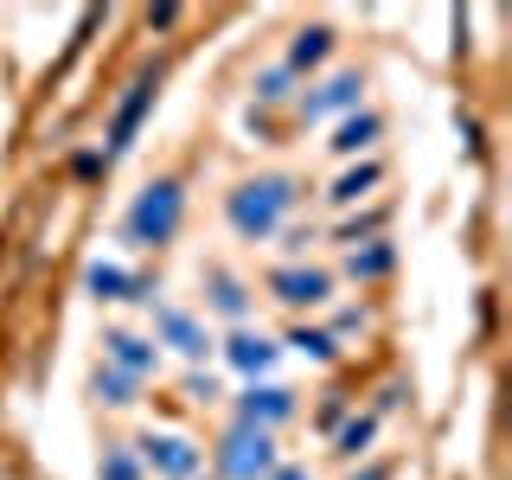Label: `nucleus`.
Instances as JSON below:
<instances>
[{"mask_svg":"<svg viewBox=\"0 0 512 480\" xmlns=\"http://www.w3.org/2000/svg\"><path fill=\"white\" fill-rule=\"evenodd\" d=\"M295 205H301V180H295V173H256V180H237L231 192H224V218H231V231L244 237V244L276 237Z\"/></svg>","mask_w":512,"mask_h":480,"instance_id":"1","label":"nucleus"},{"mask_svg":"<svg viewBox=\"0 0 512 480\" xmlns=\"http://www.w3.org/2000/svg\"><path fill=\"white\" fill-rule=\"evenodd\" d=\"M180 218H186V186L173 180V173H160V180H148V186L135 192L122 231H128V244L160 250V244H173V237H180Z\"/></svg>","mask_w":512,"mask_h":480,"instance_id":"2","label":"nucleus"},{"mask_svg":"<svg viewBox=\"0 0 512 480\" xmlns=\"http://www.w3.org/2000/svg\"><path fill=\"white\" fill-rule=\"evenodd\" d=\"M212 468L218 480H263L276 468V436H263V429H224L218 448H212Z\"/></svg>","mask_w":512,"mask_h":480,"instance_id":"3","label":"nucleus"},{"mask_svg":"<svg viewBox=\"0 0 512 480\" xmlns=\"http://www.w3.org/2000/svg\"><path fill=\"white\" fill-rule=\"evenodd\" d=\"M135 461H141L154 480H199L205 448L192 442V436H180V429H154V436L135 442Z\"/></svg>","mask_w":512,"mask_h":480,"instance_id":"4","label":"nucleus"},{"mask_svg":"<svg viewBox=\"0 0 512 480\" xmlns=\"http://www.w3.org/2000/svg\"><path fill=\"white\" fill-rule=\"evenodd\" d=\"M269 295H276L282 308H295V314L327 308V301H333V269H320V263H282V269H269Z\"/></svg>","mask_w":512,"mask_h":480,"instance_id":"5","label":"nucleus"},{"mask_svg":"<svg viewBox=\"0 0 512 480\" xmlns=\"http://www.w3.org/2000/svg\"><path fill=\"white\" fill-rule=\"evenodd\" d=\"M359 96H365L359 71H333V77H320V84H308V96H301V122H333V116H346V109H359Z\"/></svg>","mask_w":512,"mask_h":480,"instance_id":"6","label":"nucleus"},{"mask_svg":"<svg viewBox=\"0 0 512 480\" xmlns=\"http://www.w3.org/2000/svg\"><path fill=\"white\" fill-rule=\"evenodd\" d=\"M154 84H160V71H135V84L122 90L116 122H109V148H103V160H116V154L135 148V128H141V116H148V103H154Z\"/></svg>","mask_w":512,"mask_h":480,"instance_id":"7","label":"nucleus"},{"mask_svg":"<svg viewBox=\"0 0 512 480\" xmlns=\"http://www.w3.org/2000/svg\"><path fill=\"white\" fill-rule=\"evenodd\" d=\"M288 416H295V391H288V384H250V391L237 397V429H263V436H276Z\"/></svg>","mask_w":512,"mask_h":480,"instance_id":"8","label":"nucleus"},{"mask_svg":"<svg viewBox=\"0 0 512 480\" xmlns=\"http://www.w3.org/2000/svg\"><path fill=\"white\" fill-rule=\"evenodd\" d=\"M154 346H173L186 365L212 359V333H205L186 308H154Z\"/></svg>","mask_w":512,"mask_h":480,"instance_id":"9","label":"nucleus"},{"mask_svg":"<svg viewBox=\"0 0 512 480\" xmlns=\"http://www.w3.org/2000/svg\"><path fill=\"white\" fill-rule=\"evenodd\" d=\"M103 365L141 384V378H148L154 365H160V346H154V340H141V333H128V327H109V333H103Z\"/></svg>","mask_w":512,"mask_h":480,"instance_id":"10","label":"nucleus"},{"mask_svg":"<svg viewBox=\"0 0 512 480\" xmlns=\"http://www.w3.org/2000/svg\"><path fill=\"white\" fill-rule=\"evenodd\" d=\"M276 359H282V346L269 340V333H250V327H237L231 340H224V365H231V372H244L250 384L276 372Z\"/></svg>","mask_w":512,"mask_h":480,"instance_id":"11","label":"nucleus"},{"mask_svg":"<svg viewBox=\"0 0 512 480\" xmlns=\"http://www.w3.org/2000/svg\"><path fill=\"white\" fill-rule=\"evenodd\" d=\"M90 295L96 301H154L148 295V282H141V276H128V269L122 263H90Z\"/></svg>","mask_w":512,"mask_h":480,"instance_id":"12","label":"nucleus"},{"mask_svg":"<svg viewBox=\"0 0 512 480\" xmlns=\"http://www.w3.org/2000/svg\"><path fill=\"white\" fill-rule=\"evenodd\" d=\"M205 308H212V314H224V320H244L250 314V288L244 282H237L231 276V269H205Z\"/></svg>","mask_w":512,"mask_h":480,"instance_id":"13","label":"nucleus"},{"mask_svg":"<svg viewBox=\"0 0 512 480\" xmlns=\"http://www.w3.org/2000/svg\"><path fill=\"white\" fill-rule=\"evenodd\" d=\"M378 135H384V116H372V109H352V116L333 128V154H365Z\"/></svg>","mask_w":512,"mask_h":480,"instance_id":"14","label":"nucleus"},{"mask_svg":"<svg viewBox=\"0 0 512 480\" xmlns=\"http://www.w3.org/2000/svg\"><path fill=\"white\" fill-rule=\"evenodd\" d=\"M333 52V26H301L295 45H288V71H314V64H327Z\"/></svg>","mask_w":512,"mask_h":480,"instance_id":"15","label":"nucleus"},{"mask_svg":"<svg viewBox=\"0 0 512 480\" xmlns=\"http://www.w3.org/2000/svg\"><path fill=\"white\" fill-rule=\"evenodd\" d=\"M391 263H397V250L384 244V237H372L365 250L346 256V276H352V282H378V276H391Z\"/></svg>","mask_w":512,"mask_h":480,"instance_id":"16","label":"nucleus"},{"mask_svg":"<svg viewBox=\"0 0 512 480\" xmlns=\"http://www.w3.org/2000/svg\"><path fill=\"white\" fill-rule=\"evenodd\" d=\"M372 186H384V167H378V160H365V167H346L340 180H333V192H327V199H333V205H359Z\"/></svg>","mask_w":512,"mask_h":480,"instance_id":"17","label":"nucleus"},{"mask_svg":"<svg viewBox=\"0 0 512 480\" xmlns=\"http://www.w3.org/2000/svg\"><path fill=\"white\" fill-rule=\"evenodd\" d=\"M90 391H96V404H109V410H128V404H135V378L109 372V365H103V372L90 378Z\"/></svg>","mask_w":512,"mask_h":480,"instance_id":"18","label":"nucleus"},{"mask_svg":"<svg viewBox=\"0 0 512 480\" xmlns=\"http://www.w3.org/2000/svg\"><path fill=\"white\" fill-rule=\"evenodd\" d=\"M96 480H141V461H135V448H103V461H96Z\"/></svg>","mask_w":512,"mask_h":480,"instance_id":"19","label":"nucleus"},{"mask_svg":"<svg viewBox=\"0 0 512 480\" xmlns=\"http://www.w3.org/2000/svg\"><path fill=\"white\" fill-rule=\"evenodd\" d=\"M378 436V416H352V423L340 429V442H333V455H365Z\"/></svg>","mask_w":512,"mask_h":480,"instance_id":"20","label":"nucleus"},{"mask_svg":"<svg viewBox=\"0 0 512 480\" xmlns=\"http://www.w3.org/2000/svg\"><path fill=\"white\" fill-rule=\"evenodd\" d=\"M288 346H295L301 359H314V365L333 359V333H320V327H295V333H288Z\"/></svg>","mask_w":512,"mask_h":480,"instance_id":"21","label":"nucleus"},{"mask_svg":"<svg viewBox=\"0 0 512 480\" xmlns=\"http://www.w3.org/2000/svg\"><path fill=\"white\" fill-rule=\"evenodd\" d=\"M288 84H295V71H288V64H269V71L256 77V103H282Z\"/></svg>","mask_w":512,"mask_h":480,"instance_id":"22","label":"nucleus"},{"mask_svg":"<svg viewBox=\"0 0 512 480\" xmlns=\"http://www.w3.org/2000/svg\"><path fill=\"white\" fill-rule=\"evenodd\" d=\"M263 480H314V474H308V468H295V461H276V468H269Z\"/></svg>","mask_w":512,"mask_h":480,"instance_id":"23","label":"nucleus"},{"mask_svg":"<svg viewBox=\"0 0 512 480\" xmlns=\"http://www.w3.org/2000/svg\"><path fill=\"white\" fill-rule=\"evenodd\" d=\"M352 480H384V468H372V474H352Z\"/></svg>","mask_w":512,"mask_h":480,"instance_id":"24","label":"nucleus"}]
</instances>
